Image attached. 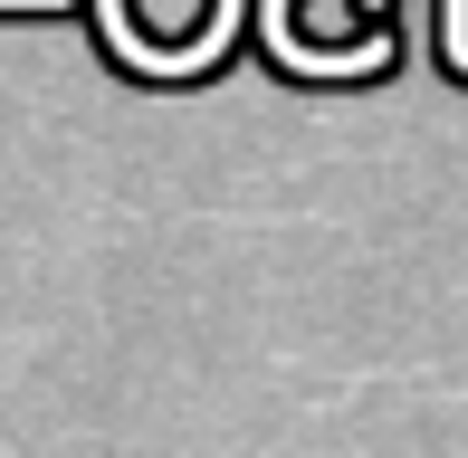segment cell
<instances>
[{
	"label": "cell",
	"instance_id": "2",
	"mask_svg": "<svg viewBox=\"0 0 468 458\" xmlns=\"http://www.w3.org/2000/svg\"><path fill=\"white\" fill-rule=\"evenodd\" d=\"M105 10V38L144 68H201V57L229 48V19L239 0H96Z\"/></svg>",
	"mask_w": 468,
	"mask_h": 458
},
{
	"label": "cell",
	"instance_id": "1",
	"mask_svg": "<svg viewBox=\"0 0 468 458\" xmlns=\"http://www.w3.org/2000/svg\"><path fill=\"white\" fill-rule=\"evenodd\" d=\"M268 38L296 68H382L392 57V0H268Z\"/></svg>",
	"mask_w": 468,
	"mask_h": 458
}]
</instances>
